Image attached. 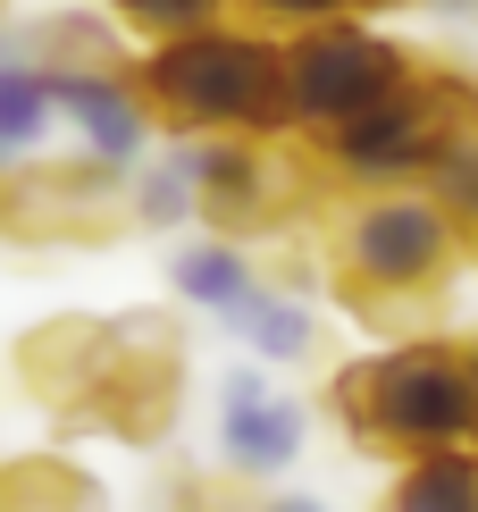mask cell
Wrapping results in <instances>:
<instances>
[{
  "label": "cell",
  "instance_id": "11",
  "mask_svg": "<svg viewBox=\"0 0 478 512\" xmlns=\"http://www.w3.org/2000/svg\"><path fill=\"white\" fill-rule=\"evenodd\" d=\"M59 135H68L59 126V68L26 42V26H0V185L17 168L51 160Z\"/></svg>",
  "mask_w": 478,
  "mask_h": 512
},
{
  "label": "cell",
  "instance_id": "20",
  "mask_svg": "<svg viewBox=\"0 0 478 512\" xmlns=\"http://www.w3.org/2000/svg\"><path fill=\"white\" fill-rule=\"evenodd\" d=\"M244 512H336L328 496H311V487H260Z\"/></svg>",
  "mask_w": 478,
  "mask_h": 512
},
{
  "label": "cell",
  "instance_id": "4",
  "mask_svg": "<svg viewBox=\"0 0 478 512\" xmlns=\"http://www.w3.org/2000/svg\"><path fill=\"white\" fill-rule=\"evenodd\" d=\"M420 76V51L403 34H386L378 17H328V26H294L286 34V135L319 143L344 118L378 110L386 93Z\"/></svg>",
  "mask_w": 478,
  "mask_h": 512
},
{
  "label": "cell",
  "instance_id": "8",
  "mask_svg": "<svg viewBox=\"0 0 478 512\" xmlns=\"http://www.w3.org/2000/svg\"><path fill=\"white\" fill-rule=\"evenodd\" d=\"M110 378H118V328L110 319L59 311V319H34V328L17 336V387H26L59 429H101Z\"/></svg>",
  "mask_w": 478,
  "mask_h": 512
},
{
  "label": "cell",
  "instance_id": "7",
  "mask_svg": "<svg viewBox=\"0 0 478 512\" xmlns=\"http://www.w3.org/2000/svg\"><path fill=\"white\" fill-rule=\"evenodd\" d=\"M110 227H126V177L76 152H51L0 185V236L9 244H93Z\"/></svg>",
  "mask_w": 478,
  "mask_h": 512
},
{
  "label": "cell",
  "instance_id": "18",
  "mask_svg": "<svg viewBox=\"0 0 478 512\" xmlns=\"http://www.w3.org/2000/svg\"><path fill=\"white\" fill-rule=\"evenodd\" d=\"M101 9H110L135 42H160V34H185V26H202V17H219L227 0H101Z\"/></svg>",
  "mask_w": 478,
  "mask_h": 512
},
{
  "label": "cell",
  "instance_id": "2",
  "mask_svg": "<svg viewBox=\"0 0 478 512\" xmlns=\"http://www.w3.org/2000/svg\"><path fill=\"white\" fill-rule=\"evenodd\" d=\"M328 412L344 437L378 445L386 462L437 454V445H478V345L462 336H386L378 353L344 361L328 378Z\"/></svg>",
  "mask_w": 478,
  "mask_h": 512
},
{
  "label": "cell",
  "instance_id": "12",
  "mask_svg": "<svg viewBox=\"0 0 478 512\" xmlns=\"http://www.w3.org/2000/svg\"><path fill=\"white\" fill-rule=\"evenodd\" d=\"M227 336H235L244 361H269V370H311V361L328 353V319H319V303L302 286H286V277H269V286L227 319Z\"/></svg>",
  "mask_w": 478,
  "mask_h": 512
},
{
  "label": "cell",
  "instance_id": "15",
  "mask_svg": "<svg viewBox=\"0 0 478 512\" xmlns=\"http://www.w3.org/2000/svg\"><path fill=\"white\" fill-rule=\"evenodd\" d=\"M126 227H151V236L202 227V185H193L185 135H160V152H151L135 177H126Z\"/></svg>",
  "mask_w": 478,
  "mask_h": 512
},
{
  "label": "cell",
  "instance_id": "13",
  "mask_svg": "<svg viewBox=\"0 0 478 512\" xmlns=\"http://www.w3.org/2000/svg\"><path fill=\"white\" fill-rule=\"evenodd\" d=\"M168 286H177V303L185 311H202V319H227L252 303L260 286H269V269H260V252L244 244V236H193V244H177V261H168Z\"/></svg>",
  "mask_w": 478,
  "mask_h": 512
},
{
  "label": "cell",
  "instance_id": "9",
  "mask_svg": "<svg viewBox=\"0 0 478 512\" xmlns=\"http://www.w3.org/2000/svg\"><path fill=\"white\" fill-rule=\"evenodd\" d=\"M118 328V378L101 429L126 445H160L185 403V319L177 311H110Z\"/></svg>",
  "mask_w": 478,
  "mask_h": 512
},
{
  "label": "cell",
  "instance_id": "1",
  "mask_svg": "<svg viewBox=\"0 0 478 512\" xmlns=\"http://www.w3.org/2000/svg\"><path fill=\"white\" fill-rule=\"evenodd\" d=\"M135 84L160 135H286V34L260 17H202L135 42Z\"/></svg>",
  "mask_w": 478,
  "mask_h": 512
},
{
  "label": "cell",
  "instance_id": "14",
  "mask_svg": "<svg viewBox=\"0 0 478 512\" xmlns=\"http://www.w3.org/2000/svg\"><path fill=\"white\" fill-rule=\"evenodd\" d=\"M0 512H118V504L101 471L42 445V454H0Z\"/></svg>",
  "mask_w": 478,
  "mask_h": 512
},
{
  "label": "cell",
  "instance_id": "5",
  "mask_svg": "<svg viewBox=\"0 0 478 512\" xmlns=\"http://www.w3.org/2000/svg\"><path fill=\"white\" fill-rule=\"evenodd\" d=\"M453 68H420L403 93H386L378 110L344 118L336 135L311 143V177L336 194H386V185H420L428 152H437L445 118H453Z\"/></svg>",
  "mask_w": 478,
  "mask_h": 512
},
{
  "label": "cell",
  "instance_id": "19",
  "mask_svg": "<svg viewBox=\"0 0 478 512\" xmlns=\"http://www.w3.org/2000/svg\"><path fill=\"white\" fill-rule=\"evenodd\" d=\"M244 17H260L269 34H294V26H328V17H378L395 0H235Z\"/></svg>",
  "mask_w": 478,
  "mask_h": 512
},
{
  "label": "cell",
  "instance_id": "21",
  "mask_svg": "<svg viewBox=\"0 0 478 512\" xmlns=\"http://www.w3.org/2000/svg\"><path fill=\"white\" fill-rule=\"evenodd\" d=\"M0 17H9V0H0Z\"/></svg>",
  "mask_w": 478,
  "mask_h": 512
},
{
  "label": "cell",
  "instance_id": "6",
  "mask_svg": "<svg viewBox=\"0 0 478 512\" xmlns=\"http://www.w3.org/2000/svg\"><path fill=\"white\" fill-rule=\"evenodd\" d=\"M311 454V403L269 361H227L210 387V462L235 487H277Z\"/></svg>",
  "mask_w": 478,
  "mask_h": 512
},
{
  "label": "cell",
  "instance_id": "10",
  "mask_svg": "<svg viewBox=\"0 0 478 512\" xmlns=\"http://www.w3.org/2000/svg\"><path fill=\"white\" fill-rule=\"evenodd\" d=\"M59 126H68V152L110 168V177H135L160 152V118H151V101L135 84V59L59 68Z\"/></svg>",
  "mask_w": 478,
  "mask_h": 512
},
{
  "label": "cell",
  "instance_id": "17",
  "mask_svg": "<svg viewBox=\"0 0 478 512\" xmlns=\"http://www.w3.org/2000/svg\"><path fill=\"white\" fill-rule=\"evenodd\" d=\"M378 512H478V445H437V454H403L386 471Z\"/></svg>",
  "mask_w": 478,
  "mask_h": 512
},
{
  "label": "cell",
  "instance_id": "3",
  "mask_svg": "<svg viewBox=\"0 0 478 512\" xmlns=\"http://www.w3.org/2000/svg\"><path fill=\"white\" fill-rule=\"evenodd\" d=\"M478 261L470 236L453 227V210L428 185H386V194H344L328 227V269L344 286V303L378 328L420 319L428 303H445L453 277Z\"/></svg>",
  "mask_w": 478,
  "mask_h": 512
},
{
  "label": "cell",
  "instance_id": "16",
  "mask_svg": "<svg viewBox=\"0 0 478 512\" xmlns=\"http://www.w3.org/2000/svg\"><path fill=\"white\" fill-rule=\"evenodd\" d=\"M420 185L453 210V227H462L470 252H478V84H470V76L453 84V118H445L437 152H428V177H420Z\"/></svg>",
  "mask_w": 478,
  "mask_h": 512
}]
</instances>
